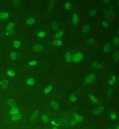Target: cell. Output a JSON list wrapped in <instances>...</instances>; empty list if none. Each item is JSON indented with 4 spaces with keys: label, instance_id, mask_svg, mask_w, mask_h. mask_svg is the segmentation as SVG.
<instances>
[{
    "label": "cell",
    "instance_id": "1",
    "mask_svg": "<svg viewBox=\"0 0 119 129\" xmlns=\"http://www.w3.org/2000/svg\"><path fill=\"white\" fill-rule=\"evenodd\" d=\"M85 55L81 51H79L72 54V62L75 64H80L83 62Z\"/></svg>",
    "mask_w": 119,
    "mask_h": 129
},
{
    "label": "cell",
    "instance_id": "2",
    "mask_svg": "<svg viewBox=\"0 0 119 129\" xmlns=\"http://www.w3.org/2000/svg\"><path fill=\"white\" fill-rule=\"evenodd\" d=\"M97 80V77L91 72H88L85 75L83 79V84L85 85H91Z\"/></svg>",
    "mask_w": 119,
    "mask_h": 129
},
{
    "label": "cell",
    "instance_id": "3",
    "mask_svg": "<svg viewBox=\"0 0 119 129\" xmlns=\"http://www.w3.org/2000/svg\"><path fill=\"white\" fill-rule=\"evenodd\" d=\"M15 28V24L13 22H11L7 24L6 27V31L5 34L6 36H10L13 34Z\"/></svg>",
    "mask_w": 119,
    "mask_h": 129
},
{
    "label": "cell",
    "instance_id": "4",
    "mask_svg": "<svg viewBox=\"0 0 119 129\" xmlns=\"http://www.w3.org/2000/svg\"><path fill=\"white\" fill-rule=\"evenodd\" d=\"M71 25L73 27H75L78 24L79 22V16L76 12H73L71 15Z\"/></svg>",
    "mask_w": 119,
    "mask_h": 129
},
{
    "label": "cell",
    "instance_id": "5",
    "mask_svg": "<svg viewBox=\"0 0 119 129\" xmlns=\"http://www.w3.org/2000/svg\"><path fill=\"white\" fill-rule=\"evenodd\" d=\"M45 47L42 44L39 43H37L33 44L32 46V50L35 53H41L44 51Z\"/></svg>",
    "mask_w": 119,
    "mask_h": 129
},
{
    "label": "cell",
    "instance_id": "6",
    "mask_svg": "<svg viewBox=\"0 0 119 129\" xmlns=\"http://www.w3.org/2000/svg\"><path fill=\"white\" fill-rule=\"evenodd\" d=\"M53 89H54V86H53V84H48L47 86L43 89V94L44 95H45V96H48V95H49L50 94H51Z\"/></svg>",
    "mask_w": 119,
    "mask_h": 129
},
{
    "label": "cell",
    "instance_id": "7",
    "mask_svg": "<svg viewBox=\"0 0 119 129\" xmlns=\"http://www.w3.org/2000/svg\"><path fill=\"white\" fill-rule=\"evenodd\" d=\"M73 118H75L78 123L83 122L85 120V116H84L83 115L77 112L75 113V114H74V115H73Z\"/></svg>",
    "mask_w": 119,
    "mask_h": 129
},
{
    "label": "cell",
    "instance_id": "8",
    "mask_svg": "<svg viewBox=\"0 0 119 129\" xmlns=\"http://www.w3.org/2000/svg\"><path fill=\"white\" fill-rule=\"evenodd\" d=\"M26 25L28 26H35L37 23V20L34 17H28V18H26V20H25Z\"/></svg>",
    "mask_w": 119,
    "mask_h": 129
},
{
    "label": "cell",
    "instance_id": "9",
    "mask_svg": "<svg viewBox=\"0 0 119 129\" xmlns=\"http://www.w3.org/2000/svg\"><path fill=\"white\" fill-rule=\"evenodd\" d=\"M105 111V107L103 106H100L98 108H95L92 111V114L93 115H100Z\"/></svg>",
    "mask_w": 119,
    "mask_h": 129
},
{
    "label": "cell",
    "instance_id": "10",
    "mask_svg": "<svg viewBox=\"0 0 119 129\" xmlns=\"http://www.w3.org/2000/svg\"><path fill=\"white\" fill-rule=\"evenodd\" d=\"M5 74L8 77H11V78L15 77L17 75V74L15 72V70H14L11 68H8L6 70V71H5Z\"/></svg>",
    "mask_w": 119,
    "mask_h": 129
},
{
    "label": "cell",
    "instance_id": "11",
    "mask_svg": "<svg viewBox=\"0 0 119 129\" xmlns=\"http://www.w3.org/2000/svg\"><path fill=\"white\" fill-rule=\"evenodd\" d=\"M64 60L67 63H72V54L70 51H65L64 53Z\"/></svg>",
    "mask_w": 119,
    "mask_h": 129
},
{
    "label": "cell",
    "instance_id": "12",
    "mask_svg": "<svg viewBox=\"0 0 119 129\" xmlns=\"http://www.w3.org/2000/svg\"><path fill=\"white\" fill-rule=\"evenodd\" d=\"M101 66H102V63L99 61L95 60L91 63V67L93 68V69H99V68H101Z\"/></svg>",
    "mask_w": 119,
    "mask_h": 129
},
{
    "label": "cell",
    "instance_id": "13",
    "mask_svg": "<svg viewBox=\"0 0 119 129\" xmlns=\"http://www.w3.org/2000/svg\"><path fill=\"white\" fill-rule=\"evenodd\" d=\"M7 105L10 108H13L16 107V103L15 99L13 98H9L7 99Z\"/></svg>",
    "mask_w": 119,
    "mask_h": 129
},
{
    "label": "cell",
    "instance_id": "14",
    "mask_svg": "<svg viewBox=\"0 0 119 129\" xmlns=\"http://www.w3.org/2000/svg\"><path fill=\"white\" fill-rule=\"evenodd\" d=\"M25 84L28 87H33L35 85V80L33 77H28L25 80Z\"/></svg>",
    "mask_w": 119,
    "mask_h": 129
},
{
    "label": "cell",
    "instance_id": "15",
    "mask_svg": "<svg viewBox=\"0 0 119 129\" xmlns=\"http://www.w3.org/2000/svg\"><path fill=\"white\" fill-rule=\"evenodd\" d=\"M117 80V77L115 75H112V76H110V78L108 79V84L109 86H114L115 84H116Z\"/></svg>",
    "mask_w": 119,
    "mask_h": 129
},
{
    "label": "cell",
    "instance_id": "16",
    "mask_svg": "<svg viewBox=\"0 0 119 129\" xmlns=\"http://www.w3.org/2000/svg\"><path fill=\"white\" fill-rule=\"evenodd\" d=\"M88 98L89 100V101L93 104H98V103H99V100H98V98L95 95L92 94H88Z\"/></svg>",
    "mask_w": 119,
    "mask_h": 129
},
{
    "label": "cell",
    "instance_id": "17",
    "mask_svg": "<svg viewBox=\"0 0 119 129\" xmlns=\"http://www.w3.org/2000/svg\"><path fill=\"white\" fill-rule=\"evenodd\" d=\"M22 46V42L19 39H16L12 42V46L15 49H20Z\"/></svg>",
    "mask_w": 119,
    "mask_h": 129
},
{
    "label": "cell",
    "instance_id": "18",
    "mask_svg": "<svg viewBox=\"0 0 119 129\" xmlns=\"http://www.w3.org/2000/svg\"><path fill=\"white\" fill-rule=\"evenodd\" d=\"M90 30H91V27H90V26L88 24H84L83 27H82L81 31L82 33L84 35L88 34L89 32H90Z\"/></svg>",
    "mask_w": 119,
    "mask_h": 129
},
{
    "label": "cell",
    "instance_id": "19",
    "mask_svg": "<svg viewBox=\"0 0 119 129\" xmlns=\"http://www.w3.org/2000/svg\"><path fill=\"white\" fill-rule=\"evenodd\" d=\"M50 106L55 111H58L59 110V104L56 101H51L50 102Z\"/></svg>",
    "mask_w": 119,
    "mask_h": 129
},
{
    "label": "cell",
    "instance_id": "20",
    "mask_svg": "<svg viewBox=\"0 0 119 129\" xmlns=\"http://www.w3.org/2000/svg\"><path fill=\"white\" fill-rule=\"evenodd\" d=\"M109 118L110 120H112L113 122H117L119 118V114L116 111H113V112L110 113L109 115Z\"/></svg>",
    "mask_w": 119,
    "mask_h": 129
},
{
    "label": "cell",
    "instance_id": "21",
    "mask_svg": "<svg viewBox=\"0 0 119 129\" xmlns=\"http://www.w3.org/2000/svg\"><path fill=\"white\" fill-rule=\"evenodd\" d=\"M10 17V14L8 12L4 11L0 13V20H7Z\"/></svg>",
    "mask_w": 119,
    "mask_h": 129
},
{
    "label": "cell",
    "instance_id": "22",
    "mask_svg": "<svg viewBox=\"0 0 119 129\" xmlns=\"http://www.w3.org/2000/svg\"><path fill=\"white\" fill-rule=\"evenodd\" d=\"M68 101L71 103H76L77 101V96L75 94H70L68 96Z\"/></svg>",
    "mask_w": 119,
    "mask_h": 129
},
{
    "label": "cell",
    "instance_id": "23",
    "mask_svg": "<svg viewBox=\"0 0 119 129\" xmlns=\"http://www.w3.org/2000/svg\"><path fill=\"white\" fill-rule=\"evenodd\" d=\"M8 84H9V81L8 80H3L0 81V87L3 90H7L8 87Z\"/></svg>",
    "mask_w": 119,
    "mask_h": 129
},
{
    "label": "cell",
    "instance_id": "24",
    "mask_svg": "<svg viewBox=\"0 0 119 129\" xmlns=\"http://www.w3.org/2000/svg\"><path fill=\"white\" fill-rule=\"evenodd\" d=\"M64 34H65V32L64 30H58L55 32L54 38L55 39H61L64 36Z\"/></svg>",
    "mask_w": 119,
    "mask_h": 129
},
{
    "label": "cell",
    "instance_id": "25",
    "mask_svg": "<svg viewBox=\"0 0 119 129\" xmlns=\"http://www.w3.org/2000/svg\"><path fill=\"white\" fill-rule=\"evenodd\" d=\"M9 57L11 60H15H15H17L18 59L19 54L16 51H11V52L10 53Z\"/></svg>",
    "mask_w": 119,
    "mask_h": 129
},
{
    "label": "cell",
    "instance_id": "26",
    "mask_svg": "<svg viewBox=\"0 0 119 129\" xmlns=\"http://www.w3.org/2000/svg\"><path fill=\"white\" fill-rule=\"evenodd\" d=\"M23 117V115L22 113H18V114L15 115L11 116V120L13 121V122H18L19 120H21Z\"/></svg>",
    "mask_w": 119,
    "mask_h": 129
},
{
    "label": "cell",
    "instance_id": "27",
    "mask_svg": "<svg viewBox=\"0 0 119 129\" xmlns=\"http://www.w3.org/2000/svg\"><path fill=\"white\" fill-rule=\"evenodd\" d=\"M64 8L66 10H71L73 8V1H70V0L65 1L64 5Z\"/></svg>",
    "mask_w": 119,
    "mask_h": 129
},
{
    "label": "cell",
    "instance_id": "28",
    "mask_svg": "<svg viewBox=\"0 0 119 129\" xmlns=\"http://www.w3.org/2000/svg\"><path fill=\"white\" fill-rule=\"evenodd\" d=\"M96 40L94 38H89L87 40V45L88 46H94Z\"/></svg>",
    "mask_w": 119,
    "mask_h": 129
},
{
    "label": "cell",
    "instance_id": "29",
    "mask_svg": "<svg viewBox=\"0 0 119 129\" xmlns=\"http://www.w3.org/2000/svg\"><path fill=\"white\" fill-rule=\"evenodd\" d=\"M52 45L55 47H61L63 45V42L61 39H54L52 41Z\"/></svg>",
    "mask_w": 119,
    "mask_h": 129
},
{
    "label": "cell",
    "instance_id": "30",
    "mask_svg": "<svg viewBox=\"0 0 119 129\" xmlns=\"http://www.w3.org/2000/svg\"><path fill=\"white\" fill-rule=\"evenodd\" d=\"M41 119L42 122H44L45 123H49L51 122V119L47 114H42L41 115Z\"/></svg>",
    "mask_w": 119,
    "mask_h": 129
},
{
    "label": "cell",
    "instance_id": "31",
    "mask_svg": "<svg viewBox=\"0 0 119 129\" xmlns=\"http://www.w3.org/2000/svg\"><path fill=\"white\" fill-rule=\"evenodd\" d=\"M59 24L57 22H52L51 24V29L53 31H57L59 30Z\"/></svg>",
    "mask_w": 119,
    "mask_h": 129
},
{
    "label": "cell",
    "instance_id": "32",
    "mask_svg": "<svg viewBox=\"0 0 119 129\" xmlns=\"http://www.w3.org/2000/svg\"><path fill=\"white\" fill-rule=\"evenodd\" d=\"M47 32L44 30H40V31L38 32L37 33V38H39V39H44L45 37L47 36Z\"/></svg>",
    "mask_w": 119,
    "mask_h": 129
},
{
    "label": "cell",
    "instance_id": "33",
    "mask_svg": "<svg viewBox=\"0 0 119 129\" xmlns=\"http://www.w3.org/2000/svg\"><path fill=\"white\" fill-rule=\"evenodd\" d=\"M20 113V109L17 107H15L13 108H11L10 111L9 113L11 116L15 115L18 114Z\"/></svg>",
    "mask_w": 119,
    "mask_h": 129
},
{
    "label": "cell",
    "instance_id": "34",
    "mask_svg": "<svg viewBox=\"0 0 119 129\" xmlns=\"http://www.w3.org/2000/svg\"><path fill=\"white\" fill-rule=\"evenodd\" d=\"M38 116H39V114L37 112H33L32 114L30 115V122H34L36 121V120L37 119Z\"/></svg>",
    "mask_w": 119,
    "mask_h": 129
},
{
    "label": "cell",
    "instance_id": "35",
    "mask_svg": "<svg viewBox=\"0 0 119 129\" xmlns=\"http://www.w3.org/2000/svg\"><path fill=\"white\" fill-rule=\"evenodd\" d=\"M101 27L104 29H108L110 27V24L107 20H103L101 24Z\"/></svg>",
    "mask_w": 119,
    "mask_h": 129
},
{
    "label": "cell",
    "instance_id": "36",
    "mask_svg": "<svg viewBox=\"0 0 119 129\" xmlns=\"http://www.w3.org/2000/svg\"><path fill=\"white\" fill-rule=\"evenodd\" d=\"M103 50L104 52H105V53H109V52H110L111 50H112L111 45H110L109 43L105 44L104 45V46H103Z\"/></svg>",
    "mask_w": 119,
    "mask_h": 129
},
{
    "label": "cell",
    "instance_id": "37",
    "mask_svg": "<svg viewBox=\"0 0 119 129\" xmlns=\"http://www.w3.org/2000/svg\"><path fill=\"white\" fill-rule=\"evenodd\" d=\"M113 59L115 62H119V51H116L113 53Z\"/></svg>",
    "mask_w": 119,
    "mask_h": 129
},
{
    "label": "cell",
    "instance_id": "38",
    "mask_svg": "<svg viewBox=\"0 0 119 129\" xmlns=\"http://www.w3.org/2000/svg\"><path fill=\"white\" fill-rule=\"evenodd\" d=\"M97 14H98V12H97V10H92L89 12V17H90V18H93L97 16Z\"/></svg>",
    "mask_w": 119,
    "mask_h": 129
},
{
    "label": "cell",
    "instance_id": "39",
    "mask_svg": "<svg viewBox=\"0 0 119 129\" xmlns=\"http://www.w3.org/2000/svg\"><path fill=\"white\" fill-rule=\"evenodd\" d=\"M69 123H70V125L71 126L75 127V126H77V125L79 124V123H78L75 118H73L71 119V120L69 121Z\"/></svg>",
    "mask_w": 119,
    "mask_h": 129
},
{
    "label": "cell",
    "instance_id": "40",
    "mask_svg": "<svg viewBox=\"0 0 119 129\" xmlns=\"http://www.w3.org/2000/svg\"><path fill=\"white\" fill-rule=\"evenodd\" d=\"M28 65L31 66H35L38 64V62L36 60H30L28 62Z\"/></svg>",
    "mask_w": 119,
    "mask_h": 129
},
{
    "label": "cell",
    "instance_id": "41",
    "mask_svg": "<svg viewBox=\"0 0 119 129\" xmlns=\"http://www.w3.org/2000/svg\"><path fill=\"white\" fill-rule=\"evenodd\" d=\"M113 44L115 46H119V38L118 36H115L113 38Z\"/></svg>",
    "mask_w": 119,
    "mask_h": 129
},
{
    "label": "cell",
    "instance_id": "42",
    "mask_svg": "<svg viewBox=\"0 0 119 129\" xmlns=\"http://www.w3.org/2000/svg\"><path fill=\"white\" fill-rule=\"evenodd\" d=\"M12 4L15 6H18L21 5V1L20 0H14V1H12Z\"/></svg>",
    "mask_w": 119,
    "mask_h": 129
},
{
    "label": "cell",
    "instance_id": "43",
    "mask_svg": "<svg viewBox=\"0 0 119 129\" xmlns=\"http://www.w3.org/2000/svg\"><path fill=\"white\" fill-rule=\"evenodd\" d=\"M52 129H59L57 127H52Z\"/></svg>",
    "mask_w": 119,
    "mask_h": 129
},
{
    "label": "cell",
    "instance_id": "44",
    "mask_svg": "<svg viewBox=\"0 0 119 129\" xmlns=\"http://www.w3.org/2000/svg\"><path fill=\"white\" fill-rule=\"evenodd\" d=\"M106 129H113V127H112L110 126V127H108Z\"/></svg>",
    "mask_w": 119,
    "mask_h": 129
},
{
    "label": "cell",
    "instance_id": "45",
    "mask_svg": "<svg viewBox=\"0 0 119 129\" xmlns=\"http://www.w3.org/2000/svg\"><path fill=\"white\" fill-rule=\"evenodd\" d=\"M115 129H119V125H117V126L115 127Z\"/></svg>",
    "mask_w": 119,
    "mask_h": 129
},
{
    "label": "cell",
    "instance_id": "46",
    "mask_svg": "<svg viewBox=\"0 0 119 129\" xmlns=\"http://www.w3.org/2000/svg\"><path fill=\"white\" fill-rule=\"evenodd\" d=\"M104 2H107V3H109L110 2V1H103Z\"/></svg>",
    "mask_w": 119,
    "mask_h": 129
}]
</instances>
